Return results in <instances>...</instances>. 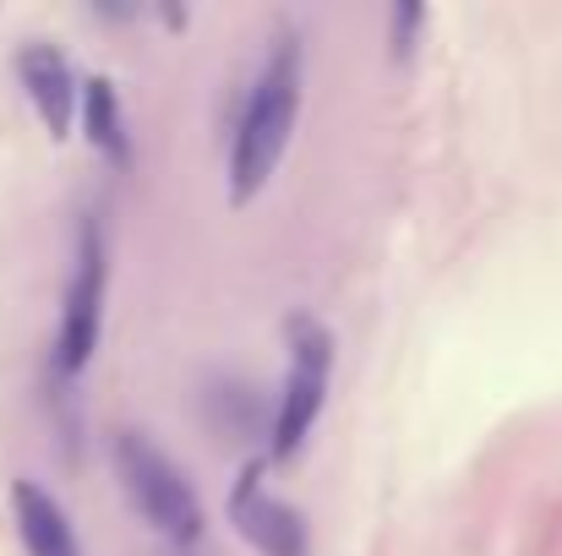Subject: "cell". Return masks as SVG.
I'll use <instances>...</instances> for the list:
<instances>
[{
    "instance_id": "obj_3",
    "label": "cell",
    "mask_w": 562,
    "mask_h": 556,
    "mask_svg": "<svg viewBox=\"0 0 562 556\" xmlns=\"http://www.w3.org/2000/svg\"><path fill=\"white\" fill-rule=\"evenodd\" d=\"M104 295H110V240H104V224L88 218L82 240H77V268H71V284H66L60 333H55V371L60 376H77L93 361L99 328H104Z\"/></svg>"
},
{
    "instance_id": "obj_9",
    "label": "cell",
    "mask_w": 562,
    "mask_h": 556,
    "mask_svg": "<svg viewBox=\"0 0 562 556\" xmlns=\"http://www.w3.org/2000/svg\"><path fill=\"white\" fill-rule=\"evenodd\" d=\"M420 27H426V11H420V5H398V11H393V55H398V60L415 49V33H420Z\"/></svg>"
},
{
    "instance_id": "obj_5",
    "label": "cell",
    "mask_w": 562,
    "mask_h": 556,
    "mask_svg": "<svg viewBox=\"0 0 562 556\" xmlns=\"http://www.w3.org/2000/svg\"><path fill=\"white\" fill-rule=\"evenodd\" d=\"M229 524L235 535L262 556H312L306 524L290 502H279L257 469H240V480L229 486Z\"/></svg>"
},
{
    "instance_id": "obj_1",
    "label": "cell",
    "mask_w": 562,
    "mask_h": 556,
    "mask_svg": "<svg viewBox=\"0 0 562 556\" xmlns=\"http://www.w3.org/2000/svg\"><path fill=\"white\" fill-rule=\"evenodd\" d=\"M301 82H306L301 33H279L257 82H251V93H246V110H240V126H235V143H229V202L235 207H246L273 181V170L290 148L295 115H301Z\"/></svg>"
},
{
    "instance_id": "obj_6",
    "label": "cell",
    "mask_w": 562,
    "mask_h": 556,
    "mask_svg": "<svg viewBox=\"0 0 562 556\" xmlns=\"http://www.w3.org/2000/svg\"><path fill=\"white\" fill-rule=\"evenodd\" d=\"M16 77H22V93H27V104L38 110V121H44V132L60 143V137H71V126H77V104H82V88H77V71H71V60L55 49V44H22L16 49Z\"/></svg>"
},
{
    "instance_id": "obj_8",
    "label": "cell",
    "mask_w": 562,
    "mask_h": 556,
    "mask_svg": "<svg viewBox=\"0 0 562 556\" xmlns=\"http://www.w3.org/2000/svg\"><path fill=\"white\" fill-rule=\"evenodd\" d=\"M77 115H82V137H88L104 159L126 164L132 143H126V115H121V93H115L110 77H88V82H82V104H77Z\"/></svg>"
},
{
    "instance_id": "obj_7",
    "label": "cell",
    "mask_w": 562,
    "mask_h": 556,
    "mask_svg": "<svg viewBox=\"0 0 562 556\" xmlns=\"http://www.w3.org/2000/svg\"><path fill=\"white\" fill-rule=\"evenodd\" d=\"M11 519H16V535H22L27 556H82V541H77L66 508L38 480H16L11 486Z\"/></svg>"
},
{
    "instance_id": "obj_2",
    "label": "cell",
    "mask_w": 562,
    "mask_h": 556,
    "mask_svg": "<svg viewBox=\"0 0 562 556\" xmlns=\"http://www.w3.org/2000/svg\"><path fill=\"white\" fill-rule=\"evenodd\" d=\"M115 475L132 497V508L143 513L148 530H159L176 546L202 541V502L191 491L187 469L148 436V431H121L115 436Z\"/></svg>"
},
{
    "instance_id": "obj_4",
    "label": "cell",
    "mask_w": 562,
    "mask_h": 556,
    "mask_svg": "<svg viewBox=\"0 0 562 556\" xmlns=\"http://www.w3.org/2000/svg\"><path fill=\"white\" fill-rule=\"evenodd\" d=\"M328 376H334V333L317 322H301L290 339V371L284 393L273 409V458H295L328 404Z\"/></svg>"
}]
</instances>
